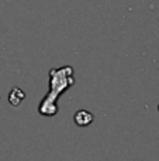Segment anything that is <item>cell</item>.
Masks as SVG:
<instances>
[{
  "label": "cell",
  "mask_w": 159,
  "mask_h": 161,
  "mask_svg": "<svg viewBox=\"0 0 159 161\" xmlns=\"http://www.w3.org/2000/svg\"><path fill=\"white\" fill-rule=\"evenodd\" d=\"M75 122L78 126H87L89 123L93 122V116L92 113H89L86 110H79L75 114Z\"/></svg>",
  "instance_id": "6da1fadb"
}]
</instances>
